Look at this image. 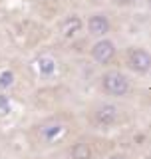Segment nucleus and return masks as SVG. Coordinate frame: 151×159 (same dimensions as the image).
Returning <instances> with one entry per match:
<instances>
[{
    "label": "nucleus",
    "instance_id": "obj_1",
    "mask_svg": "<svg viewBox=\"0 0 151 159\" xmlns=\"http://www.w3.org/2000/svg\"><path fill=\"white\" fill-rule=\"evenodd\" d=\"M99 88L105 96L109 98H125L131 89V84H129L127 76L119 70H109V72H103L102 78H99Z\"/></svg>",
    "mask_w": 151,
    "mask_h": 159
},
{
    "label": "nucleus",
    "instance_id": "obj_2",
    "mask_svg": "<svg viewBox=\"0 0 151 159\" xmlns=\"http://www.w3.org/2000/svg\"><path fill=\"white\" fill-rule=\"evenodd\" d=\"M125 64L137 76H147L151 70V54L143 46H129L125 52Z\"/></svg>",
    "mask_w": 151,
    "mask_h": 159
},
{
    "label": "nucleus",
    "instance_id": "obj_3",
    "mask_svg": "<svg viewBox=\"0 0 151 159\" xmlns=\"http://www.w3.org/2000/svg\"><path fill=\"white\" fill-rule=\"evenodd\" d=\"M119 121V107L115 103H99L94 111V123L98 125L99 129H112L117 125Z\"/></svg>",
    "mask_w": 151,
    "mask_h": 159
},
{
    "label": "nucleus",
    "instance_id": "obj_4",
    "mask_svg": "<svg viewBox=\"0 0 151 159\" xmlns=\"http://www.w3.org/2000/svg\"><path fill=\"white\" fill-rule=\"evenodd\" d=\"M115 42L109 38H99L92 46V58L98 64H109L115 58Z\"/></svg>",
    "mask_w": 151,
    "mask_h": 159
},
{
    "label": "nucleus",
    "instance_id": "obj_5",
    "mask_svg": "<svg viewBox=\"0 0 151 159\" xmlns=\"http://www.w3.org/2000/svg\"><path fill=\"white\" fill-rule=\"evenodd\" d=\"M32 68L40 78L50 80V78H54L58 74V60L54 56H50V54H40L38 58H34Z\"/></svg>",
    "mask_w": 151,
    "mask_h": 159
},
{
    "label": "nucleus",
    "instance_id": "obj_6",
    "mask_svg": "<svg viewBox=\"0 0 151 159\" xmlns=\"http://www.w3.org/2000/svg\"><path fill=\"white\" fill-rule=\"evenodd\" d=\"M82 30H84V20H82L80 14H68V16H64L58 24V32H60L62 38H74V36H78Z\"/></svg>",
    "mask_w": 151,
    "mask_h": 159
},
{
    "label": "nucleus",
    "instance_id": "obj_7",
    "mask_svg": "<svg viewBox=\"0 0 151 159\" xmlns=\"http://www.w3.org/2000/svg\"><path fill=\"white\" fill-rule=\"evenodd\" d=\"M68 133V127L60 121H52V123H44L40 127V137H42L44 143L52 145V143H60Z\"/></svg>",
    "mask_w": 151,
    "mask_h": 159
},
{
    "label": "nucleus",
    "instance_id": "obj_8",
    "mask_svg": "<svg viewBox=\"0 0 151 159\" xmlns=\"http://www.w3.org/2000/svg\"><path fill=\"white\" fill-rule=\"evenodd\" d=\"M112 30V22H109L108 14L103 12H94L89 14L88 18V32L92 36H98V38H105V34Z\"/></svg>",
    "mask_w": 151,
    "mask_h": 159
},
{
    "label": "nucleus",
    "instance_id": "obj_9",
    "mask_svg": "<svg viewBox=\"0 0 151 159\" xmlns=\"http://www.w3.org/2000/svg\"><path fill=\"white\" fill-rule=\"evenodd\" d=\"M70 159H94V149L88 141H76L70 147Z\"/></svg>",
    "mask_w": 151,
    "mask_h": 159
},
{
    "label": "nucleus",
    "instance_id": "obj_10",
    "mask_svg": "<svg viewBox=\"0 0 151 159\" xmlns=\"http://www.w3.org/2000/svg\"><path fill=\"white\" fill-rule=\"evenodd\" d=\"M14 80H16V74H14L10 68H2V70H0V92L8 89L14 84Z\"/></svg>",
    "mask_w": 151,
    "mask_h": 159
},
{
    "label": "nucleus",
    "instance_id": "obj_11",
    "mask_svg": "<svg viewBox=\"0 0 151 159\" xmlns=\"http://www.w3.org/2000/svg\"><path fill=\"white\" fill-rule=\"evenodd\" d=\"M14 109V103H12V98L8 93L0 92V117H8Z\"/></svg>",
    "mask_w": 151,
    "mask_h": 159
},
{
    "label": "nucleus",
    "instance_id": "obj_12",
    "mask_svg": "<svg viewBox=\"0 0 151 159\" xmlns=\"http://www.w3.org/2000/svg\"><path fill=\"white\" fill-rule=\"evenodd\" d=\"M113 6H119V8H125V6H131L133 0H112Z\"/></svg>",
    "mask_w": 151,
    "mask_h": 159
},
{
    "label": "nucleus",
    "instance_id": "obj_13",
    "mask_svg": "<svg viewBox=\"0 0 151 159\" xmlns=\"http://www.w3.org/2000/svg\"><path fill=\"white\" fill-rule=\"evenodd\" d=\"M108 159H129V157L125 155V153H112Z\"/></svg>",
    "mask_w": 151,
    "mask_h": 159
}]
</instances>
